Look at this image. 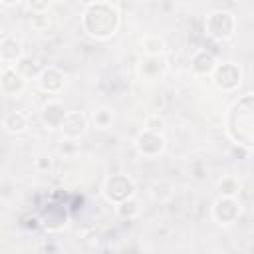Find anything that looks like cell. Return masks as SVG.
Returning a JSON list of instances; mask_svg holds the SVG:
<instances>
[{
	"label": "cell",
	"instance_id": "1",
	"mask_svg": "<svg viewBox=\"0 0 254 254\" xmlns=\"http://www.w3.org/2000/svg\"><path fill=\"white\" fill-rule=\"evenodd\" d=\"M121 26V12L113 2H89L81 12V28L93 40H109Z\"/></svg>",
	"mask_w": 254,
	"mask_h": 254
},
{
	"label": "cell",
	"instance_id": "2",
	"mask_svg": "<svg viewBox=\"0 0 254 254\" xmlns=\"http://www.w3.org/2000/svg\"><path fill=\"white\" fill-rule=\"evenodd\" d=\"M226 135L238 147L246 151L254 145V97L252 93L242 95L238 101L232 103L226 115Z\"/></svg>",
	"mask_w": 254,
	"mask_h": 254
},
{
	"label": "cell",
	"instance_id": "3",
	"mask_svg": "<svg viewBox=\"0 0 254 254\" xmlns=\"http://www.w3.org/2000/svg\"><path fill=\"white\" fill-rule=\"evenodd\" d=\"M236 30H238V18L230 10L218 8V10L208 12L204 18V32L208 38L216 42L232 40L236 36Z\"/></svg>",
	"mask_w": 254,
	"mask_h": 254
},
{
	"label": "cell",
	"instance_id": "4",
	"mask_svg": "<svg viewBox=\"0 0 254 254\" xmlns=\"http://www.w3.org/2000/svg\"><path fill=\"white\" fill-rule=\"evenodd\" d=\"M135 194H137V185L125 173H115V175L107 177L101 185V196L113 206L135 196Z\"/></svg>",
	"mask_w": 254,
	"mask_h": 254
},
{
	"label": "cell",
	"instance_id": "5",
	"mask_svg": "<svg viewBox=\"0 0 254 254\" xmlns=\"http://www.w3.org/2000/svg\"><path fill=\"white\" fill-rule=\"evenodd\" d=\"M210 77H212V83L218 91L232 93L242 85L244 73H242V67L236 62H218L214 71L210 73Z\"/></svg>",
	"mask_w": 254,
	"mask_h": 254
},
{
	"label": "cell",
	"instance_id": "6",
	"mask_svg": "<svg viewBox=\"0 0 254 254\" xmlns=\"http://www.w3.org/2000/svg\"><path fill=\"white\" fill-rule=\"evenodd\" d=\"M240 214H242V202L230 196H218L210 208V216L218 226H230L238 222Z\"/></svg>",
	"mask_w": 254,
	"mask_h": 254
},
{
	"label": "cell",
	"instance_id": "7",
	"mask_svg": "<svg viewBox=\"0 0 254 254\" xmlns=\"http://www.w3.org/2000/svg\"><path fill=\"white\" fill-rule=\"evenodd\" d=\"M135 145V151L141 155V157H147V159H153V157H159L165 153L167 149V139L163 133H151V131H145L141 129L133 141Z\"/></svg>",
	"mask_w": 254,
	"mask_h": 254
},
{
	"label": "cell",
	"instance_id": "8",
	"mask_svg": "<svg viewBox=\"0 0 254 254\" xmlns=\"http://www.w3.org/2000/svg\"><path fill=\"white\" fill-rule=\"evenodd\" d=\"M36 83H38V87H40L44 93L56 95V93H60V91L64 89V85H65V73H64L60 67H56V65H46V67H42L40 73L36 75Z\"/></svg>",
	"mask_w": 254,
	"mask_h": 254
},
{
	"label": "cell",
	"instance_id": "9",
	"mask_svg": "<svg viewBox=\"0 0 254 254\" xmlns=\"http://www.w3.org/2000/svg\"><path fill=\"white\" fill-rule=\"evenodd\" d=\"M85 131H87V117L81 111H67V115L60 125L62 137L67 141H77L85 135Z\"/></svg>",
	"mask_w": 254,
	"mask_h": 254
},
{
	"label": "cell",
	"instance_id": "10",
	"mask_svg": "<svg viewBox=\"0 0 254 254\" xmlns=\"http://www.w3.org/2000/svg\"><path fill=\"white\" fill-rule=\"evenodd\" d=\"M28 81L20 75V71L14 67V65H6L0 69V93L2 95H20L24 93Z\"/></svg>",
	"mask_w": 254,
	"mask_h": 254
},
{
	"label": "cell",
	"instance_id": "11",
	"mask_svg": "<svg viewBox=\"0 0 254 254\" xmlns=\"http://www.w3.org/2000/svg\"><path fill=\"white\" fill-rule=\"evenodd\" d=\"M218 64V58L214 52H210L208 48H198L192 56H190V71L196 77H206L214 71Z\"/></svg>",
	"mask_w": 254,
	"mask_h": 254
},
{
	"label": "cell",
	"instance_id": "12",
	"mask_svg": "<svg viewBox=\"0 0 254 254\" xmlns=\"http://www.w3.org/2000/svg\"><path fill=\"white\" fill-rule=\"evenodd\" d=\"M65 115H67V107L60 99H50L40 109V119H42L44 127L46 129H52V131L54 129H60V125H62V121H64Z\"/></svg>",
	"mask_w": 254,
	"mask_h": 254
},
{
	"label": "cell",
	"instance_id": "13",
	"mask_svg": "<svg viewBox=\"0 0 254 254\" xmlns=\"http://www.w3.org/2000/svg\"><path fill=\"white\" fill-rule=\"evenodd\" d=\"M24 58V44L16 36H4L0 40V62L6 65H16Z\"/></svg>",
	"mask_w": 254,
	"mask_h": 254
},
{
	"label": "cell",
	"instance_id": "14",
	"mask_svg": "<svg viewBox=\"0 0 254 254\" xmlns=\"http://www.w3.org/2000/svg\"><path fill=\"white\" fill-rule=\"evenodd\" d=\"M2 127H4V131L10 133V135H22V133L28 131L30 119H28V115H26L24 111H10V113L4 115Z\"/></svg>",
	"mask_w": 254,
	"mask_h": 254
},
{
	"label": "cell",
	"instance_id": "15",
	"mask_svg": "<svg viewBox=\"0 0 254 254\" xmlns=\"http://www.w3.org/2000/svg\"><path fill=\"white\" fill-rule=\"evenodd\" d=\"M139 48H141V52L145 54V58H163V54H165V50H167V44H165V40H163L161 36H157V34H147V36L141 38Z\"/></svg>",
	"mask_w": 254,
	"mask_h": 254
},
{
	"label": "cell",
	"instance_id": "16",
	"mask_svg": "<svg viewBox=\"0 0 254 254\" xmlns=\"http://www.w3.org/2000/svg\"><path fill=\"white\" fill-rule=\"evenodd\" d=\"M141 214V200L137 196H131L119 204H115V216L121 220H135Z\"/></svg>",
	"mask_w": 254,
	"mask_h": 254
},
{
	"label": "cell",
	"instance_id": "17",
	"mask_svg": "<svg viewBox=\"0 0 254 254\" xmlns=\"http://www.w3.org/2000/svg\"><path fill=\"white\" fill-rule=\"evenodd\" d=\"M89 119H91V123H93L95 129L105 131V129H109V127L113 125L115 115H113V111H111L109 107H97V109L91 111V117H89Z\"/></svg>",
	"mask_w": 254,
	"mask_h": 254
},
{
	"label": "cell",
	"instance_id": "18",
	"mask_svg": "<svg viewBox=\"0 0 254 254\" xmlns=\"http://www.w3.org/2000/svg\"><path fill=\"white\" fill-rule=\"evenodd\" d=\"M216 190H218V196H230V198H238V192H240V181L236 177H222L216 185Z\"/></svg>",
	"mask_w": 254,
	"mask_h": 254
},
{
	"label": "cell",
	"instance_id": "19",
	"mask_svg": "<svg viewBox=\"0 0 254 254\" xmlns=\"http://www.w3.org/2000/svg\"><path fill=\"white\" fill-rule=\"evenodd\" d=\"M165 69L163 58H145V62H141V73L147 79H157Z\"/></svg>",
	"mask_w": 254,
	"mask_h": 254
},
{
	"label": "cell",
	"instance_id": "20",
	"mask_svg": "<svg viewBox=\"0 0 254 254\" xmlns=\"http://www.w3.org/2000/svg\"><path fill=\"white\" fill-rule=\"evenodd\" d=\"M14 67L20 71V75H22L26 81H28V79H32V77L36 79V75H38V73H40V69H42V67H38L36 60L26 58V56H24V58H22V60H20V62L14 65Z\"/></svg>",
	"mask_w": 254,
	"mask_h": 254
},
{
	"label": "cell",
	"instance_id": "21",
	"mask_svg": "<svg viewBox=\"0 0 254 254\" xmlns=\"http://www.w3.org/2000/svg\"><path fill=\"white\" fill-rule=\"evenodd\" d=\"M165 117L159 115V113H149L145 117V123H143V129L145 131H151V133H163L165 131Z\"/></svg>",
	"mask_w": 254,
	"mask_h": 254
},
{
	"label": "cell",
	"instance_id": "22",
	"mask_svg": "<svg viewBox=\"0 0 254 254\" xmlns=\"http://www.w3.org/2000/svg\"><path fill=\"white\" fill-rule=\"evenodd\" d=\"M26 6L32 12V16H46L50 12V8H52L50 2H42V0H28Z\"/></svg>",
	"mask_w": 254,
	"mask_h": 254
},
{
	"label": "cell",
	"instance_id": "23",
	"mask_svg": "<svg viewBox=\"0 0 254 254\" xmlns=\"http://www.w3.org/2000/svg\"><path fill=\"white\" fill-rule=\"evenodd\" d=\"M52 165H54V159H52V155H48V153H42V155H38V157L34 159V169L40 171V173H48V171L52 169Z\"/></svg>",
	"mask_w": 254,
	"mask_h": 254
},
{
	"label": "cell",
	"instance_id": "24",
	"mask_svg": "<svg viewBox=\"0 0 254 254\" xmlns=\"http://www.w3.org/2000/svg\"><path fill=\"white\" fill-rule=\"evenodd\" d=\"M20 2H0V6L2 8H14V6H18Z\"/></svg>",
	"mask_w": 254,
	"mask_h": 254
}]
</instances>
